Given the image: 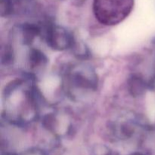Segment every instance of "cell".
Instances as JSON below:
<instances>
[{
    "label": "cell",
    "mask_w": 155,
    "mask_h": 155,
    "mask_svg": "<svg viewBox=\"0 0 155 155\" xmlns=\"http://www.w3.org/2000/svg\"><path fill=\"white\" fill-rule=\"evenodd\" d=\"M133 5L134 0H93V12L101 24L113 26L126 19Z\"/></svg>",
    "instance_id": "cell-1"
},
{
    "label": "cell",
    "mask_w": 155,
    "mask_h": 155,
    "mask_svg": "<svg viewBox=\"0 0 155 155\" xmlns=\"http://www.w3.org/2000/svg\"><path fill=\"white\" fill-rule=\"evenodd\" d=\"M50 42L51 45L56 48L61 49L62 48H67L70 45L71 39L68 33L64 30L61 28L54 29L50 33Z\"/></svg>",
    "instance_id": "cell-2"
}]
</instances>
